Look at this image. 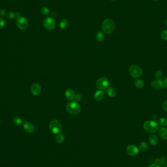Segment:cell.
<instances>
[{
    "mask_svg": "<svg viewBox=\"0 0 167 167\" xmlns=\"http://www.w3.org/2000/svg\"><path fill=\"white\" fill-rule=\"evenodd\" d=\"M13 121L14 124L16 125H17V126L21 125L22 124V123H23L22 119L19 117H15L13 118Z\"/></svg>",
    "mask_w": 167,
    "mask_h": 167,
    "instance_id": "obj_25",
    "label": "cell"
},
{
    "mask_svg": "<svg viewBox=\"0 0 167 167\" xmlns=\"http://www.w3.org/2000/svg\"><path fill=\"white\" fill-rule=\"evenodd\" d=\"M163 83L164 87L165 88L167 89V78H165L164 79V81L163 82Z\"/></svg>",
    "mask_w": 167,
    "mask_h": 167,
    "instance_id": "obj_33",
    "label": "cell"
},
{
    "mask_svg": "<svg viewBox=\"0 0 167 167\" xmlns=\"http://www.w3.org/2000/svg\"><path fill=\"white\" fill-rule=\"evenodd\" d=\"M68 20L66 19H63L62 20H61L59 24V26L60 29L63 30L67 29L68 28Z\"/></svg>",
    "mask_w": 167,
    "mask_h": 167,
    "instance_id": "obj_17",
    "label": "cell"
},
{
    "mask_svg": "<svg viewBox=\"0 0 167 167\" xmlns=\"http://www.w3.org/2000/svg\"><path fill=\"white\" fill-rule=\"evenodd\" d=\"M149 167H160V166L159 165H158L157 163L153 164L152 165H151L150 166H149Z\"/></svg>",
    "mask_w": 167,
    "mask_h": 167,
    "instance_id": "obj_34",
    "label": "cell"
},
{
    "mask_svg": "<svg viewBox=\"0 0 167 167\" xmlns=\"http://www.w3.org/2000/svg\"><path fill=\"white\" fill-rule=\"evenodd\" d=\"M143 128L147 132L153 133L156 132L158 131V126L154 121L148 120L144 123Z\"/></svg>",
    "mask_w": 167,
    "mask_h": 167,
    "instance_id": "obj_2",
    "label": "cell"
},
{
    "mask_svg": "<svg viewBox=\"0 0 167 167\" xmlns=\"http://www.w3.org/2000/svg\"><path fill=\"white\" fill-rule=\"evenodd\" d=\"M166 25H167V20L166 21Z\"/></svg>",
    "mask_w": 167,
    "mask_h": 167,
    "instance_id": "obj_36",
    "label": "cell"
},
{
    "mask_svg": "<svg viewBox=\"0 0 167 167\" xmlns=\"http://www.w3.org/2000/svg\"><path fill=\"white\" fill-rule=\"evenodd\" d=\"M7 17L10 19H13L15 17H16V15L15 13L13 11H9L7 13Z\"/></svg>",
    "mask_w": 167,
    "mask_h": 167,
    "instance_id": "obj_27",
    "label": "cell"
},
{
    "mask_svg": "<svg viewBox=\"0 0 167 167\" xmlns=\"http://www.w3.org/2000/svg\"><path fill=\"white\" fill-rule=\"evenodd\" d=\"M66 110L71 114L77 115L81 112V107L77 102L75 101H71L67 104Z\"/></svg>",
    "mask_w": 167,
    "mask_h": 167,
    "instance_id": "obj_1",
    "label": "cell"
},
{
    "mask_svg": "<svg viewBox=\"0 0 167 167\" xmlns=\"http://www.w3.org/2000/svg\"><path fill=\"white\" fill-rule=\"evenodd\" d=\"M139 148V149H140V150H141L142 152H144L148 149V145L147 143L145 142H142L140 143Z\"/></svg>",
    "mask_w": 167,
    "mask_h": 167,
    "instance_id": "obj_21",
    "label": "cell"
},
{
    "mask_svg": "<svg viewBox=\"0 0 167 167\" xmlns=\"http://www.w3.org/2000/svg\"><path fill=\"white\" fill-rule=\"evenodd\" d=\"M161 37L162 39L167 41V29L163 31L161 34Z\"/></svg>",
    "mask_w": 167,
    "mask_h": 167,
    "instance_id": "obj_28",
    "label": "cell"
},
{
    "mask_svg": "<svg viewBox=\"0 0 167 167\" xmlns=\"http://www.w3.org/2000/svg\"><path fill=\"white\" fill-rule=\"evenodd\" d=\"M149 141L150 145L153 146H155L159 142V139L157 135H150L149 138Z\"/></svg>",
    "mask_w": 167,
    "mask_h": 167,
    "instance_id": "obj_16",
    "label": "cell"
},
{
    "mask_svg": "<svg viewBox=\"0 0 167 167\" xmlns=\"http://www.w3.org/2000/svg\"><path fill=\"white\" fill-rule=\"evenodd\" d=\"M107 93L109 96L112 98L114 97L116 95V93L115 90L111 87H109L107 89Z\"/></svg>",
    "mask_w": 167,
    "mask_h": 167,
    "instance_id": "obj_18",
    "label": "cell"
},
{
    "mask_svg": "<svg viewBox=\"0 0 167 167\" xmlns=\"http://www.w3.org/2000/svg\"><path fill=\"white\" fill-rule=\"evenodd\" d=\"M163 77V73L161 71H157L155 73V77L157 79H161Z\"/></svg>",
    "mask_w": 167,
    "mask_h": 167,
    "instance_id": "obj_29",
    "label": "cell"
},
{
    "mask_svg": "<svg viewBox=\"0 0 167 167\" xmlns=\"http://www.w3.org/2000/svg\"><path fill=\"white\" fill-rule=\"evenodd\" d=\"M105 38V36L104 35L103 32L102 31H98L96 35V39L98 42H101L103 41Z\"/></svg>",
    "mask_w": 167,
    "mask_h": 167,
    "instance_id": "obj_20",
    "label": "cell"
},
{
    "mask_svg": "<svg viewBox=\"0 0 167 167\" xmlns=\"http://www.w3.org/2000/svg\"><path fill=\"white\" fill-rule=\"evenodd\" d=\"M159 124L161 127H165L167 126V119L165 117L161 118L159 120Z\"/></svg>",
    "mask_w": 167,
    "mask_h": 167,
    "instance_id": "obj_23",
    "label": "cell"
},
{
    "mask_svg": "<svg viewBox=\"0 0 167 167\" xmlns=\"http://www.w3.org/2000/svg\"><path fill=\"white\" fill-rule=\"evenodd\" d=\"M110 1H116V0H110Z\"/></svg>",
    "mask_w": 167,
    "mask_h": 167,
    "instance_id": "obj_35",
    "label": "cell"
},
{
    "mask_svg": "<svg viewBox=\"0 0 167 167\" xmlns=\"http://www.w3.org/2000/svg\"><path fill=\"white\" fill-rule=\"evenodd\" d=\"M104 97H105V93L101 90H97L96 93H95L94 95V99L97 101L102 100L103 99Z\"/></svg>",
    "mask_w": 167,
    "mask_h": 167,
    "instance_id": "obj_15",
    "label": "cell"
},
{
    "mask_svg": "<svg viewBox=\"0 0 167 167\" xmlns=\"http://www.w3.org/2000/svg\"><path fill=\"white\" fill-rule=\"evenodd\" d=\"M16 25L19 29L21 30H24L28 28L29 25V21L26 18L20 16L17 18Z\"/></svg>",
    "mask_w": 167,
    "mask_h": 167,
    "instance_id": "obj_6",
    "label": "cell"
},
{
    "mask_svg": "<svg viewBox=\"0 0 167 167\" xmlns=\"http://www.w3.org/2000/svg\"><path fill=\"white\" fill-rule=\"evenodd\" d=\"M153 1H158V0H153Z\"/></svg>",
    "mask_w": 167,
    "mask_h": 167,
    "instance_id": "obj_37",
    "label": "cell"
},
{
    "mask_svg": "<svg viewBox=\"0 0 167 167\" xmlns=\"http://www.w3.org/2000/svg\"><path fill=\"white\" fill-rule=\"evenodd\" d=\"M109 84L110 82L108 79L103 77L98 79L96 82V86L100 90H105L109 88Z\"/></svg>",
    "mask_w": 167,
    "mask_h": 167,
    "instance_id": "obj_7",
    "label": "cell"
},
{
    "mask_svg": "<svg viewBox=\"0 0 167 167\" xmlns=\"http://www.w3.org/2000/svg\"><path fill=\"white\" fill-rule=\"evenodd\" d=\"M31 91L33 95L37 96L41 92V87L39 84L36 83L32 85L31 88Z\"/></svg>",
    "mask_w": 167,
    "mask_h": 167,
    "instance_id": "obj_11",
    "label": "cell"
},
{
    "mask_svg": "<svg viewBox=\"0 0 167 167\" xmlns=\"http://www.w3.org/2000/svg\"><path fill=\"white\" fill-rule=\"evenodd\" d=\"M130 75L134 78H138L142 75L143 71L142 68L138 66L132 65L128 69Z\"/></svg>",
    "mask_w": 167,
    "mask_h": 167,
    "instance_id": "obj_4",
    "label": "cell"
},
{
    "mask_svg": "<svg viewBox=\"0 0 167 167\" xmlns=\"http://www.w3.org/2000/svg\"><path fill=\"white\" fill-rule=\"evenodd\" d=\"M0 123H1V120H0Z\"/></svg>",
    "mask_w": 167,
    "mask_h": 167,
    "instance_id": "obj_39",
    "label": "cell"
},
{
    "mask_svg": "<svg viewBox=\"0 0 167 167\" xmlns=\"http://www.w3.org/2000/svg\"><path fill=\"white\" fill-rule=\"evenodd\" d=\"M167 167V166H165V167Z\"/></svg>",
    "mask_w": 167,
    "mask_h": 167,
    "instance_id": "obj_38",
    "label": "cell"
},
{
    "mask_svg": "<svg viewBox=\"0 0 167 167\" xmlns=\"http://www.w3.org/2000/svg\"><path fill=\"white\" fill-rule=\"evenodd\" d=\"M155 162L158 165H160L161 166H163L164 165H165L166 163V160L164 158H158L157 159L155 160Z\"/></svg>",
    "mask_w": 167,
    "mask_h": 167,
    "instance_id": "obj_26",
    "label": "cell"
},
{
    "mask_svg": "<svg viewBox=\"0 0 167 167\" xmlns=\"http://www.w3.org/2000/svg\"><path fill=\"white\" fill-rule=\"evenodd\" d=\"M56 141H57L58 143H62L64 142V136L60 134H58L56 135V137H55Z\"/></svg>",
    "mask_w": 167,
    "mask_h": 167,
    "instance_id": "obj_22",
    "label": "cell"
},
{
    "mask_svg": "<svg viewBox=\"0 0 167 167\" xmlns=\"http://www.w3.org/2000/svg\"><path fill=\"white\" fill-rule=\"evenodd\" d=\"M23 128H24L25 131L28 133H32L35 130L34 126L31 123L26 121H25L23 126Z\"/></svg>",
    "mask_w": 167,
    "mask_h": 167,
    "instance_id": "obj_12",
    "label": "cell"
},
{
    "mask_svg": "<svg viewBox=\"0 0 167 167\" xmlns=\"http://www.w3.org/2000/svg\"><path fill=\"white\" fill-rule=\"evenodd\" d=\"M135 86L138 89H142L144 86V83L142 80L140 79H136L134 81Z\"/></svg>",
    "mask_w": 167,
    "mask_h": 167,
    "instance_id": "obj_19",
    "label": "cell"
},
{
    "mask_svg": "<svg viewBox=\"0 0 167 167\" xmlns=\"http://www.w3.org/2000/svg\"><path fill=\"white\" fill-rule=\"evenodd\" d=\"M127 152L129 155L131 157H135L139 153L138 148L135 145H131L127 147Z\"/></svg>",
    "mask_w": 167,
    "mask_h": 167,
    "instance_id": "obj_9",
    "label": "cell"
},
{
    "mask_svg": "<svg viewBox=\"0 0 167 167\" xmlns=\"http://www.w3.org/2000/svg\"><path fill=\"white\" fill-rule=\"evenodd\" d=\"M6 25V22L2 17H0V29H3Z\"/></svg>",
    "mask_w": 167,
    "mask_h": 167,
    "instance_id": "obj_30",
    "label": "cell"
},
{
    "mask_svg": "<svg viewBox=\"0 0 167 167\" xmlns=\"http://www.w3.org/2000/svg\"><path fill=\"white\" fill-rule=\"evenodd\" d=\"M162 107H163V110L167 112V100H166L163 104V105H162Z\"/></svg>",
    "mask_w": 167,
    "mask_h": 167,
    "instance_id": "obj_31",
    "label": "cell"
},
{
    "mask_svg": "<svg viewBox=\"0 0 167 167\" xmlns=\"http://www.w3.org/2000/svg\"><path fill=\"white\" fill-rule=\"evenodd\" d=\"M158 134L161 139L167 140V128L165 127L160 128Z\"/></svg>",
    "mask_w": 167,
    "mask_h": 167,
    "instance_id": "obj_13",
    "label": "cell"
},
{
    "mask_svg": "<svg viewBox=\"0 0 167 167\" xmlns=\"http://www.w3.org/2000/svg\"><path fill=\"white\" fill-rule=\"evenodd\" d=\"M43 25L46 29L51 30L55 29L56 26V22L51 17H46L43 21Z\"/></svg>",
    "mask_w": 167,
    "mask_h": 167,
    "instance_id": "obj_8",
    "label": "cell"
},
{
    "mask_svg": "<svg viewBox=\"0 0 167 167\" xmlns=\"http://www.w3.org/2000/svg\"><path fill=\"white\" fill-rule=\"evenodd\" d=\"M65 96L68 100H72L74 99L75 94L73 90L71 89H68L65 93Z\"/></svg>",
    "mask_w": 167,
    "mask_h": 167,
    "instance_id": "obj_14",
    "label": "cell"
},
{
    "mask_svg": "<svg viewBox=\"0 0 167 167\" xmlns=\"http://www.w3.org/2000/svg\"><path fill=\"white\" fill-rule=\"evenodd\" d=\"M50 128L52 133L58 134L62 131V125L59 121L54 119L50 122Z\"/></svg>",
    "mask_w": 167,
    "mask_h": 167,
    "instance_id": "obj_5",
    "label": "cell"
},
{
    "mask_svg": "<svg viewBox=\"0 0 167 167\" xmlns=\"http://www.w3.org/2000/svg\"><path fill=\"white\" fill-rule=\"evenodd\" d=\"M114 23L111 19H107L103 22L102 25V29L105 33L110 34L114 31Z\"/></svg>",
    "mask_w": 167,
    "mask_h": 167,
    "instance_id": "obj_3",
    "label": "cell"
},
{
    "mask_svg": "<svg viewBox=\"0 0 167 167\" xmlns=\"http://www.w3.org/2000/svg\"><path fill=\"white\" fill-rule=\"evenodd\" d=\"M5 14H6V11H5V10L3 9H0V16L1 17H3L5 15Z\"/></svg>",
    "mask_w": 167,
    "mask_h": 167,
    "instance_id": "obj_32",
    "label": "cell"
},
{
    "mask_svg": "<svg viewBox=\"0 0 167 167\" xmlns=\"http://www.w3.org/2000/svg\"><path fill=\"white\" fill-rule=\"evenodd\" d=\"M151 87L153 89L155 90H159L162 89L163 87V81L161 79H157L153 80L151 83Z\"/></svg>",
    "mask_w": 167,
    "mask_h": 167,
    "instance_id": "obj_10",
    "label": "cell"
},
{
    "mask_svg": "<svg viewBox=\"0 0 167 167\" xmlns=\"http://www.w3.org/2000/svg\"><path fill=\"white\" fill-rule=\"evenodd\" d=\"M50 10L47 7H42L41 10V13L44 16H48L50 14Z\"/></svg>",
    "mask_w": 167,
    "mask_h": 167,
    "instance_id": "obj_24",
    "label": "cell"
}]
</instances>
